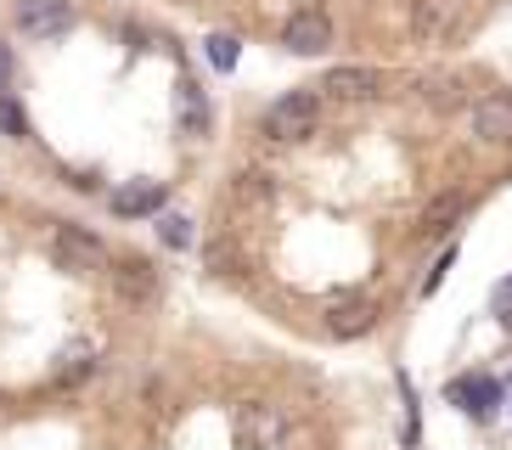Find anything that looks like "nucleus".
Here are the masks:
<instances>
[{"label":"nucleus","instance_id":"2eb2a0df","mask_svg":"<svg viewBox=\"0 0 512 450\" xmlns=\"http://www.w3.org/2000/svg\"><path fill=\"white\" fill-rule=\"evenodd\" d=\"M271 197V180L259 175V169H242L237 175V203H265Z\"/></svg>","mask_w":512,"mask_h":450},{"label":"nucleus","instance_id":"20e7f679","mask_svg":"<svg viewBox=\"0 0 512 450\" xmlns=\"http://www.w3.org/2000/svg\"><path fill=\"white\" fill-rule=\"evenodd\" d=\"M321 90H327L332 102H372V96L389 90V74L383 68H366V62H344V68H332L321 79Z\"/></svg>","mask_w":512,"mask_h":450},{"label":"nucleus","instance_id":"412c9836","mask_svg":"<svg viewBox=\"0 0 512 450\" xmlns=\"http://www.w3.org/2000/svg\"><path fill=\"white\" fill-rule=\"evenodd\" d=\"M451 259H456V254H439V265L428 270V282H422V299H428V293H439V282H445V270H451Z\"/></svg>","mask_w":512,"mask_h":450},{"label":"nucleus","instance_id":"aec40b11","mask_svg":"<svg viewBox=\"0 0 512 450\" xmlns=\"http://www.w3.org/2000/svg\"><path fill=\"white\" fill-rule=\"evenodd\" d=\"M85 372H91V355H62L57 383H74V377H85Z\"/></svg>","mask_w":512,"mask_h":450},{"label":"nucleus","instance_id":"4be33fe9","mask_svg":"<svg viewBox=\"0 0 512 450\" xmlns=\"http://www.w3.org/2000/svg\"><path fill=\"white\" fill-rule=\"evenodd\" d=\"M6 85H12V51L0 45V96H6Z\"/></svg>","mask_w":512,"mask_h":450},{"label":"nucleus","instance_id":"39448f33","mask_svg":"<svg viewBox=\"0 0 512 450\" xmlns=\"http://www.w3.org/2000/svg\"><path fill=\"white\" fill-rule=\"evenodd\" d=\"M467 130H473V141H484V147H507L512 141V96L507 90L479 96L473 113H467Z\"/></svg>","mask_w":512,"mask_h":450},{"label":"nucleus","instance_id":"4468645a","mask_svg":"<svg viewBox=\"0 0 512 450\" xmlns=\"http://www.w3.org/2000/svg\"><path fill=\"white\" fill-rule=\"evenodd\" d=\"M462 209H467V203H462V197H439V203H428V209H422V237H439V231H451V225L456 220H462Z\"/></svg>","mask_w":512,"mask_h":450},{"label":"nucleus","instance_id":"6e6552de","mask_svg":"<svg viewBox=\"0 0 512 450\" xmlns=\"http://www.w3.org/2000/svg\"><path fill=\"white\" fill-rule=\"evenodd\" d=\"M456 17H462V0H417L411 6V34L434 45L456 29Z\"/></svg>","mask_w":512,"mask_h":450},{"label":"nucleus","instance_id":"f03ea898","mask_svg":"<svg viewBox=\"0 0 512 450\" xmlns=\"http://www.w3.org/2000/svg\"><path fill=\"white\" fill-rule=\"evenodd\" d=\"M287 434H293V422H287L282 405H271V400L237 405V445L242 450H287Z\"/></svg>","mask_w":512,"mask_h":450},{"label":"nucleus","instance_id":"f257e3e1","mask_svg":"<svg viewBox=\"0 0 512 450\" xmlns=\"http://www.w3.org/2000/svg\"><path fill=\"white\" fill-rule=\"evenodd\" d=\"M259 130L271 135V141H282V147H293V141H310V135L321 130L316 90H287L282 102H271V113H265V124H259Z\"/></svg>","mask_w":512,"mask_h":450},{"label":"nucleus","instance_id":"423d86ee","mask_svg":"<svg viewBox=\"0 0 512 450\" xmlns=\"http://www.w3.org/2000/svg\"><path fill=\"white\" fill-rule=\"evenodd\" d=\"M282 45L299 51V57H321L332 45V17L321 12V6H299V12L282 23Z\"/></svg>","mask_w":512,"mask_h":450},{"label":"nucleus","instance_id":"7ed1b4c3","mask_svg":"<svg viewBox=\"0 0 512 450\" xmlns=\"http://www.w3.org/2000/svg\"><path fill=\"white\" fill-rule=\"evenodd\" d=\"M51 259H57L62 270H74V276L107 270V248L91 237V231H79V225H57V231H51Z\"/></svg>","mask_w":512,"mask_h":450},{"label":"nucleus","instance_id":"6ab92c4d","mask_svg":"<svg viewBox=\"0 0 512 450\" xmlns=\"http://www.w3.org/2000/svg\"><path fill=\"white\" fill-rule=\"evenodd\" d=\"M422 96H428L434 107H451V102H456V79H451V74H439V79H422Z\"/></svg>","mask_w":512,"mask_h":450},{"label":"nucleus","instance_id":"0eeeda50","mask_svg":"<svg viewBox=\"0 0 512 450\" xmlns=\"http://www.w3.org/2000/svg\"><path fill=\"white\" fill-rule=\"evenodd\" d=\"M17 29L29 40H57L74 29V6L68 0H17Z\"/></svg>","mask_w":512,"mask_h":450},{"label":"nucleus","instance_id":"f3484780","mask_svg":"<svg viewBox=\"0 0 512 450\" xmlns=\"http://www.w3.org/2000/svg\"><path fill=\"white\" fill-rule=\"evenodd\" d=\"M209 62L220 74H231V68H237V40H231V34H209Z\"/></svg>","mask_w":512,"mask_h":450},{"label":"nucleus","instance_id":"9d476101","mask_svg":"<svg viewBox=\"0 0 512 450\" xmlns=\"http://www.w3.org/2000/svg\"><path fill=\"white\" fill-rule=\"evenodd\" d=\"M164 180H130V186H119L113 192V214L119 220H141V214H158L164 209Z\"/></svg>","mask_w":512,"mask_h":450},{"label":"nucleus","instance_id":"a211bd4d","mask_svg":"<svg viewBox=\"0 0 512 450\" xmlns=\"http://www.w3.org/2000/svg\"><path fill=\"white\" fill-rule=\"evenodd\" d=\"M0 130H6V135H17V141L29 135V119H23V107H17L12 96H0Z\"/></svg>","mask_w":512,"mask_h":450},{"label":"nucleus","instance_id":"dca6fc26","mask_svg":"<svg viewBox=\"0 0 512 450\" xmlns=\"http://www.w3.org/2000/svg\"><path fill=\"white\" fill-rule=\"evenodd\" d=\"M158 237H164L169 248H192V220H186V214H164V220H158Z\"/></svg>","mask_w":512,"mask_h":450},{"label":"nucleus","instance_id":"5701e85b","mask_svg":"<svg viewBox=\"0 0 512 450\" xmlns=\"http://www.w3.org/2000/svg\"><path fill=\"white\" fill-rule=\"evenodd\" d=\"M496 304H512V282H501V287H496Z\"/></svg>","mask_w":512,"mask_h":450},{"label":"nucleus","instance_id":"f8f14e48","mask_svg":"<svg viewBox=\"0 0 512 450\" xmlns=\"http://www.w3.org/2000/svg\"><path fill=\"white\" fill-rule=\"evenodd\" d=\"M456 400H462V411H473V417H490L501 400V383L496 377H473V383H456Z\"/></svg>","mask_w":512,"mask_h":450},{"label":"nucleus","instance_id":"9b49d317","mask_svg":"<svg viewBox=\"0 0 512 450\" xmlns=\"http://www.w3.org/2000/svg\"><path fill=\"white\" fill-rule=\"evenodd\" d=\"M175 124H181L186 141H197V135L209 130V102H203L197 79H181V85H175Z\"/></svg>","mask_w":512,"mask_h":450},{"label":"nucleus","instance_id":"ddd939ff","mask_svg":"<svg viewBox=\"0 0 512 450\" xmlns=\"http://www.w3.org/2000/svg\"><path fill=\"white\" fill-rule=\"evenodd\" d=\"M113 282H119V293H124V299H147L152 287H158V276H152V265H147V259H124V265L113 270Z\"/></svg>","mask_w":512,"mask_h":450},{"label":"nucleus","instance_id":"1a4fd4ad","mask_svg":"<svg viewBox=\"0 0 512 450\" xmlns=\"http://www.w3.org/2000/svg\"><path fill=\"white\" fill-rule=\"evenodd\" d=\"M377 321V304L372 299H332L327 304V332L332 338H366Z\"/></svg>","mask_w":512,"mask_h":450}]
</instances>
